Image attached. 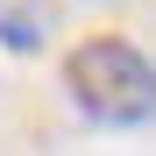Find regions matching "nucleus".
<instances>
[{"instance_id": "nucleus-2", "label": "nucleus", "mask_w": 156, "mask_h": 156, "mask_svg": "<svg viewBox=\"0 0 156 156\" xmlns=\"http://www.w3.org/2000/svg\"><path fill=\"white\" fill-rule=\"evenodd\" d=\"M43 43H50V7L43 0H0V50L29 57Z\"/></svg>"}, {"instance_id": "nucleus-1", "label": "nucleus", "mask_w": 156, "mask_h": 156, "mask_svg": "<svg viewBox=\"0 0 156 156\" xmlns=\"http://www.w3.org/2000/svg\"><path fill=\"white\" fill-rule=\"evenodd\" d=\"M64 92L99 128H142V121H156V64L128 36H85L64 57Z\"/></svg>"}]
</instances>
